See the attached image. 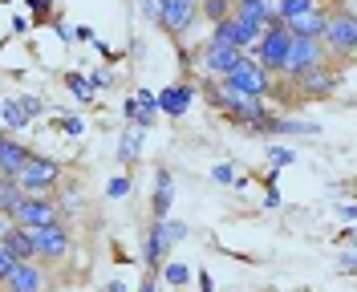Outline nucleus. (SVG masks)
Here are the masks:
<instances>
[{"label":"nucleus","mask_w":357,"mask_h":292,"mask_svg":"<svg viewBox=\"0 0 357 292\" xmlns=\"http://www.w3.org/2000/svg\"><path fill=\"white\" fill-rule=\"evenodd\" d=\"M17 264H21V260H17V256H13V252H4V244H0V284H4V280H8V272L17 268Z\"/></svg>","instance_id":"nucleus-34"},{"label":"nucleus","mask_w":357,"mask_h":292,"mask_svg":"<svg viewBox=\"0 0 357 292\" xmlns=\"http://www.w3.org/2000/svg\"><path fill=\"white\" fill-rule=\"evenodd\" d=\"M223 82L240 93V98H268V90H272V73H264V69L248 57V53L240 57V66L231 69Z\"/></svg>","instance_id":"nucleus-5"},{"label":"nucleus","mask_w":357,"mask_h":292,"mask_svg":"<svg viewBox=\"0 0 357 292\" xmlns=\"http://www.w3.org/2000/svg\"><path fill=\"white\" fill-rule=\"evenodd\" d=\"M264 155H268V162H276V171L289 167V162H296V151H289V146H272V142L264 146Z\"/></svg>","instance_id":"nucleus-29"},{"label":"nucleus","mask_w":357,"mask_h":292,"mask_svg":"<svg viewBox=\"0 0 357 292\" xmlns=\"http://www.w3.org/2000/svg\"><path fill=\"white\" fill-rule=\"evenodd\" d=\"M106 292H126V280H110V284H106Z\"/></svg>","instance_id":"nucleus-43"},{"label":"nucleus","mask_w":357,"mask_h":292,"mask_svg":"<svg viewBox=\"0 0 357 292\" xmlns=\"http://www.w3.org/2000/svg\"><path fill=\"white\" fill-rule=\"evenodd\" d=\"M0 4H13V0H0Z\"/></svg>","instance_id":"nucleus-45"},{"label":"nucleus","mask_w":357,"mask_h":292,"mask_svg":"<svg viewBox=\"0 0 357 292\" xmlns=\"http://www.w3.org/2000/svg\"><path fill=\"white\" fill-rule=\"evenodd\" d=\"M354 215H357L354 203H341V220H345V224H354Z\"/></svg>","instance_id":"nucleus-41"},{"label":"nucleus","mask_w":357,"mask_h":292,"mask_svg":"<svg viewBox=\"0 0 357 292\" xmlns=\"http://www.w3.org/2000/svg\"><path fill=\"white\" fill-rule=\"evenodd\" d=\"M53 220H61V207L53 199H45V195H24L8 211V224H17V227H41V224H53Z\"/></svg>","instance_id":"nucleus-7"},{"label":"nucleus","mask_w":357,"mask_h":292,"mask_svg":"<svg viewBox=\"0 0 357 292\" xmlns=\"http://www.w3.org/2000/svg\"><path fill=\"white\" fill-rule=\"evenodd\" d=\"M325 21H329V8H325V4H312L309 13L292 17L284 29H289V37H309V41H321V37H325Z\"/></svg>","instance_id":"nucleus-11"},{"label":"nucleus","mask_w":357,"mask_h":292,"mask_svg":"<svg viewBox=\"0 0 357 292\" xmlns=\"http://www.w3.org/2000/svg\"><path fill=\"white\" fill-rule=\"evenodd\" d=\"M321 45L329 49V57H354L357 53V21H354V8L341 0L333 13H329V21H325V37H321Z\"/></svg>","instance_id":"nucleus-1"},{"label":"nucleus","mask_w":357,"mask_h":292,"mask_svg":"<svg viewBox=\"0 0 357 292\" xmlns=\"http://www.w3.org/2000/svg\"><path fill=\"white\" fill-rule=\"evenodd\" d=\"M66 86L73 90V98H77L82 106H89V102H93V90H89V82L82 77V73H73V69H69V73H66Z\"/></svg>","instance_id":"nucleus-25"},{"label":"nucleus","mask_w":357,"mask_h":292,"mask_svg":"<svg viewBox=\"0 0 357 292\" xmlns=\"http://www.w3.org/2000/svg\"><path fill=\"white\" fill-rule=\"evenodd\" d=\"M0 138H4V130H0Z\"/></svg>","instance_id":"nucleus-46"},{"label":"nucleus","mask_w":357,"mask_h":292,"mask_svg":"<svg viewBox=\"0 0 357 292\" xmlns=\"http://www.w3.org/2000/svg\"><path fill=\"white\" fill-rule=\"evenodd\" d=\"M187 231H191V227L183 224V220H171V215L162 220V240H167V247H171V244H183V240H187Z\"/></svg>","instance_id":"nucleus-26"},{"label":"nucleus","mask_w":357,"mask_h":292,"mask_svg":"<svg viewBox=\"0 0 357 292\" xmlns=\"http://www.w3.org/2000/svg\"><path fill=\"white\" fill-rule=\"evenodd\" d=\"M199 93L191 82H175V86H167V90L155 93V110L167 114V118H183V114L191 110V102H195Z\"/></svg>","instance_id":"nucleus-10"},{"label":"nucleus","mask_w":357,"mask_h":292,"mask_svg":"<svg viewBox=\"0 0 357 292\" xmlns=\"http://www.w3.org/2000/svg\"><path fill=\"white\" fill-rule=\"evenodd\" d=\"M240 57L244 53H236V49H227V45H203V73L207 77H227L231 69L240 66Z\"/></svg>","instance_id":"nucleus-13"},{"label":"nucleus","mask_w":357,"mask_h":292,"mask_svg":"<svg viewBox=\"0 0 357 292\" xmlns=\"http://www.w3.org/2000/svg\"><path fill=\"white\" fill-rule=\"evenodd\" d=\"M29 158H33L29 146L13 142V138H0V175H4V179H17V171H21Z\"/></svg>","instance_id":"nucleus-19"},{"label":"nucleus","mask_w":357,"mask_h":292,"mask_svg":"<svg viewBox=\"0 0 357 292\" xmlns=\"http://www.w3.org/2000/svg\"><path fill=\"white\" fill-rule=\"evenodd\" d=\"M264 207H268V211H276V207H280V191H276V183H268V191H264Z\"/></svg>","instance_id":"nucleus-37"},{"label":"nucleus","mask_w":357,"mask_h":292,"mask_svg":"<svg viewBox=\"0 0 357 292\" xmlns=\"http://www.w3.org/2000/svg\"><path fill=\"white\" fill-rule=\"evenodd\" d=\"M13 183L21 187L24 195H45V191H53V187L61 183V162H57V158H45V155H33L21 171H17Z\"/></svg>","instance_id":"nucleus-3"},{"label":"nucleus","mask_w":357,"mask_h":292,"mask_svg":"<svg viewBox=\"0 0 357 292\" xmlns=\"http://www.w3.org/2000/svg\"><path fill=\"white\" fill-rule=\"evenodd\" d=\"M199 292H215V280H211V272L199 268Z\"/></svg>","instance_id":"nucleus-39"},{"label":"nucleus","mask_w":357,"mask_h":292,"mask_svg":"<svg viewBox=\"0 0 357 292\" xmlns=\"http://www.w3.org/2000/svg\"><path fill=\"white\" fill-rule=\"evenodd\" d=\"M0 118H4V126H8V130H24V126H29V114L21 110V102H17V98H4V102H0Z\"/></svg>","instance_id":"nucleus-21"},{"label":"nucleus","mask_w":357,"mask_h":292,"mask_svg":"<svg viewBox=\"0 0 357 292\" xmlns=\"http://www.w3.org/2000/svg\"><path fill=\"white\" fill-rule=\"evenodd\" d=\"M134 292H158V272H146L142 280H138V289Z\"/></svg>","instance_id":"nucleus-35"},{"label":"nucleus","mask_w":357,"mask_h":292,"mask_svg":"<svg viewBox=\"0 0 357 292\" xmlns=\"http://www.w3.org/2000/svg\"><path fill=\"white\" fill-rule=\"evenodd\" d=\"M195 21H199V0H162V8H158V24L171 37H187Z\"/></svg>","instance_id":"nucleus-8"},{"label":"nucleus","mask_w":357,"mask_h":292,"mask_svg":"<svg viewBox=\"0 0 357 292\" xmlns=\"http://www.w3.org/2000/svg\"><path fill=\"white\" fill-rule=\"evenodd\" d=\"M17 102H21V110L29 114V122H33V118H41V114H45V102H41V98H33V93H21Z\"/></svg>","instance_id":"nucleus-32"},{"label":"nucleus","mask_w":357,"mask_h":292,"mask_svg":"<svg viewBox=\"0 0 357 292\" xmlns=\"http://www.w3.org/2000/svg\"><path fill=\"white\" fill-rule=\"evenodd\" d=\"M29 231H33V247H37V256H45V260H61V256H69V247H73V236H69L66 220L29 227Z\"/></svg>","instance_id":"nucleus-6"},{"label":"nucleus","mask_w":357,"mask_h":292,"mask_svg":"<svg viewBox=\"0 0 357 292\" xmlns=\"http://www.w3.org/2000/svg\"><path fill=\"white\" fill-rule=\"evenodd\" d=\"M158 8H162V0H142V17H146V21L158 24Z\"/></svg>","instance_id":"nucleus-36"},{"label":"nucleus","mask_w":357,"mask_h":292,"mask_svg":"<svg viewBox=\"0 0 357 292\" xmlns=\"http://www.w3.org/2000/svg\"><path fill=\"white\" fill-rule=\"evenodd\" d=\"M29 29V17H13V33H24Z\"/></svg>","instance_id":"nucleus-42"},{"label":"nucleus","mask_w":357,"mask_h":292,"mask_svg":"<svg viewBox=\"0 0 357 292\" xmlns=\"http://www.w3.org/2000/svg\"><path fill=\"white\" fill-rule=\"evenodd\" d=\"M57 126H61V130H66L69 138H82V135H86V122H82L77 114H66V118H61Z\"/></svg>","instance_id":"nucleus-33"},{"label":"nucleus","mask_w":357,"mask_h":292,"mask_svg":"<svg viewBox=\"0 0 357 292\" xmlns=\"http://www.w3.org/2000/svg\"><path fill=\"white\" fill-rule=\"evenodd\" d=\"M199 13L211 24H220V21H227V17H231V0H199Z\"/></svg>","instance_id":"nucleus-23"},{"label":"nucleus","mask_w":357,"mask_h":292,"mask_svg":"<svg viewBox=\"0 0 357 292\" xmlns=\"http://www.w3.org/2000/svg\"><path fill=\"white\" fill-rule=\"evenodd\" d=\"M317 4H321V0H317Z\"/></svg>","instance_id":"nucleus-47"},{"label":"nucleus","mask_w":357,"mask_h":292,"mask_svg":"<svg viewBox=\"0 0 357 292\" xmlns=\"http://www.w3.org/2000/svg\"><path fill=\"white\" fill-rule=\"evenodd\" d=\"M24 4H29L33 24H49V21H53V0H24Z\"/></svg>","instance_id":"nucleus-27"},{"label":"nucleus","mask_w":357,"mask_h":292,"mask_svg":"<svg viewBox=\"0 0 357 292\" xmlns=\"http://www.w3.org/2000/svg\"><path fill=\"white\" fill-rule=\"evenodd\" d=\"M4 227H8V220H4V215H0V236H4Z\"/></svg>","instance_id":"nucleus-44"},{"label":"nucleus","mask_w":357,"mask_h":292,"mask_svg":"<svg viewBox=\"0 0 357 292\" xmlns=\"http://www.w3.org/2000/svg\"><path fill=\"white\" fill-rule=\"evenodd\" d=\"M317 66H329V49L321 45V41H309V37H292L280 73H284L289 82H296L301 73H309V69H317Z\"/></svg>","instance_id":"nucleus-4"},{"label":"nucleus","mask_w":357,"mask_h":292,"mask_svg":"<svg viewBox=\"0 0 357 292\" xmlns=\"http://www.w3.org/2000/svg\"><path fill=\"white\" fill-rule=\"evenodd\" d=\"M231 17L264 29V24L276 21V4H272V0H231Z\"/></svg>","instance_id":"nucleus-17"},{"label":"nucleus","mask_w":357,"mask_h":292,"mask_svg":"<svg viewBox=\"0 0 357 292\" xmlns=\"http://www.w3.org/2000/svg\"><path fill=\"white\" fill-rule=\"evenodd\" d=\"M162 256H167L162 220H151V227L142 231V264H146V272H158V268H162Z\"/></svg>","instance_id":"nucleus-16"},{"label":"nucleus","mask_w":357,"mask_h":292,"mask_svg":"<svg viewBox=\"0 0 357 292\" xmlns=\"http://www.w3.org/2000/svg\"><path fill=\"white\" fill-rule=\"evenodd\" d=\"M4 289H8V292H45V272L37 268L33 260H21L17 268L8 272Z\"/></svg>","instance_id":"nucleus-15"},{"label":"nucleus","mask_w":357,"mask_h":292,"mask_svg":"<svg viewBox=\"0 0 357 292\" xmlns=\"http://www.w3.org/2000/svg\"><path fill=\"white\" fill-rule=\"evenodd\" d=\"M106 195H110V199H126V195H130V179H126V175H114V179L106 183Z\"/></svg>","instance_id":"nucleus-31"},{"label":"nucleus","mask_w":357,"mask_h":292,"mask_svg":"<svg viewBox=\"0 0 357 292\" xmlns=\"http://www.w3.org/2000/svg\"><path fill=\"white\" fill-rule=\"evenodd\" d=\"M289 29L280 21H272L260 29V41L248 49V57L256 61V66L264 69V73H280V66H284V53H289Z\"/></svg>","instance_id":"nucleus-2"},{"label":"nucleus","mask_w":357,"mask_h":292,"mask_svg":"<svg viewBox=\"0 0 357 292\" xmlns=\"http://www.w3.org/2000/svg\"><path fill=\"white\" fill-rule=\"evenodd\" d=\"M0 244H4V252H13L17 260H37V247H33V231L29 227L8 224L4 236H0Z\"/></svg>","instance_id":"nucleus-18"},{"label":"nucleus","mask_w":357,"mask_h":292,"mask_svg":"<svg viewBox=\"0 0 357 292\" xmlns=\"http://www.w3.org/2000/svg\"><path fill=\"white\" fill-rule=\"evenodd\" d=\"M171 203H175V175L167 167L155 171V195H151V220H167L171 215Z\"/></svg>","instance_id":"nucleus-14"},{"label":"nucleus","mask_w":357,"mask_h":292,"mask_svg":"<svg viewBox=\"0 0 357 292\" xmlns=\"http://www.w3.org/2000/svg\"><path fill=\"white\" fill-rule=\"evenodd\" d=\"M142 142H146V130H138V126H126L122 138H118V162H130V158L142 155Z\"/></svg>","instance_id":"nucleus-20"},{"label":"nucleus","mask_w":357,"mask_h":292,"mask_svg":"<svg viewBox=\"0 0 357 292\" xmlns=\"http://www.w3.org/2000/svg\"><path fill=\"white\" fill-rule=\"evenodd\" d=\"M337 82H341V69L317 66V69H309V73H301L292 86H296V93H301V98H329V93L337 90Z\"/></svg>","instance_id":"nucleus-9"},{"label":"nucleus","mask_w":357,"mask_h":292,"mask_svg":"<svg viewBox=\"0 0 357 292\" xmlns=\"http://www.w3.org/2000/svg\"><path fill=\"white\" fill-rule=\"evenodd\" d=\"M21 199H24V191H21V187H17L13 179H4V175H0V215L8 220V211H13V207H17Z\"/></svg>","instance_id":"nucleus-22"},{"label":"nucleus","mask_w":357,"mask_h":292,"mask_svg":"<svg viewBox=\"0 0 357 292\" xmlns=\"http://www.w3.org/2000/svg\"><path fill=\"white\" fill-rule=\"evenodd\" d=\"M86 82H89V90H93V93H98V90H114V73H110V69H93Z\"/></svg>","instance_id":"nucleus-30"},{"label":"nucleus","mask_w":357,"mask_h":292,"mask_svg":"<svg viewBox=\"0 0 357 292\" xmlns=\"http://www.w3.org/2000/svg\"><path fill=\"white\" fill-rule=\"evenodd\" d=\"M211 183H220V187H231V183H240V171H236L231 162H215V167H211Z\"/></svg>","instance_id":"nucleus-28"},{"label":"nucleus","mask_w":357,"mask_h":292,"mask_svg":"<svg viewBox=\"0 0 357 292\" xmlns=\"http://www.w3.org/2000/svg\"><path fill=\"white\" fill-rule=\"evenodd\" d=\"M49 24H53V29H57V37H61V41H66V45H69V41H73V29H69L66 21H57V17H53V21H49Z\"/></svg>","instance_id":"nucleus-38"},{"label":"nucleus","mask_w":357,"mask_h":292,"mask_svg":"<svg viewBox=\"0 0 357 292\" xmlns=\"http://www.w3.org/2000/svg\"><path fill=\"white\" fill-rule=\"evenodd\" d=\"M162 280H167V284H175V289H187L191 268H187V264H175V260H167V264H162Z\"/></svg>","instance_id":"nucleus-24"},{"label":"nucleus","mask_w":357,"mask_h":292,"mask_svg":"<svg viewBox=\"0 0 357 292\" xmlns=\"http://www.w3.org/2000/svg\"><path fill=\"white\" fill-rule=\"evenodd\" d=\"M73 41H93V33H89V24H77V29H73Z\"/></svg>","instance_id":"nucleus-40"},{"label":"nucleus","mask_w":357,"mask_h":292,"mask_svg":"<svg viewBox=\"0 0 357 292\" xmlns=\"http://www.w3.org/2000/svg\"><path fill=\"white\" fill-rule=\"evenodd\" d=\"M122 114H126V122H130V126H138V130H151V126H155V118H158L155 93H151V90H134V98L122 106Z\"/></svg>","instance_id":"nucleus-12"}]
</instances>
